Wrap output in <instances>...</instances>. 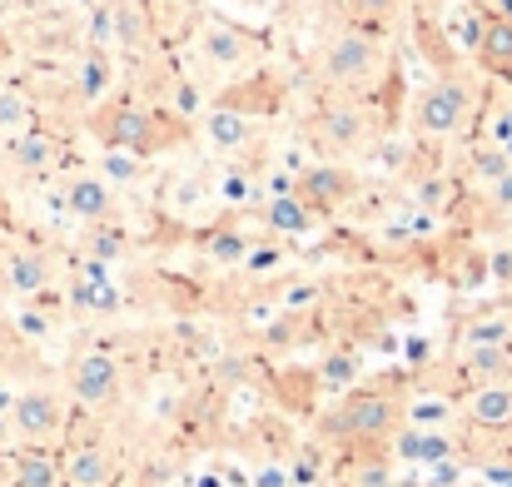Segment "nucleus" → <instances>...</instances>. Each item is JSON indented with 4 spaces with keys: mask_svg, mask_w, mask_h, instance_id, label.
I'll use <instances>...</instances> for the list:
<instances>
[{
    "mask_svg": "<svg viewBox=\"0 0 512 487\" xmlns=\"http://www.w3.org/2000/svg\"><path fill=\"white\" fill-rule=\"evenodd\" d=\"M75 309H90V314H110L120 309V289L110 279H75Z\"/></svg>",
    "mask_w": 512,
    "mask_h": 487,
    "instance_id": "nucleus-20",
    "label": "nucleus"
},
{
    "mask_svg": "<svg viewBox=\"0 0 512 487\" xmlns=\"http://www.w3.org/2000/svg\"><path fill=\"white\" fill-rule=\"evenodd\" d=\"M468 115H473V90H468L458 75L433 80V85L418 95V105H413V125H418V135H428V140L458 135V130L468 125Z\"/></svg>",
    "mask_w": 512,
    "mask_h": 487,
    "instance_id": "nucleus-3",
    "label": "nucleus"
},
{
    "mask_svg": "<svg viewBox=\"0 0 512 487\" xmlns=\"http://www.w3.org/2000/svg\"><path fill=\"white\" fill-rule=\"evenodd\" d=\"M65 473H70V487H105L115 478V463H110L105 448H80Z\"/></svg>",
    "mask_w": 512,
    "mask_h": 487,
    "instance_id": "nucleus-18",
    "label": "nucleus"
},
{
    "mask_svg": "<svg viewBox=\"0 0 512 487\" xmlns=\"http://www.w3.org/2000/svg\"><path fill=\"white\" fill-rule=\"evenodd\" d=\"M264 224H269V229H279V234H289V239H299V234H309V229H314V209L289 189V194H274V199H269Z\"/></svg>",
    "mask_w": 512,
    "mask_h": 487,
    "instance_id": "nucleus-15",
    "label": "nucleus"
},
{
    "mask_svg": "<svg viewBox=\"0 0 512 487\" xmlns=\"http://www.w3.org/2000/svg\"><path fill=\"white\" fill-rule=\"evenodd\" d=\"M90 249H95V259H110V254H125V234H110V229H95V234H90Z\"/></svg>",
    "mask_w": 512,
    "mask_h": 487,
    "instance_id": "nucleus-28",
    "label": "nucleus"
},
{
    "mask_svg": "<svg viewBox=\"0 0 512 487\" xmlns=\"http://www.w3.org/2000/svg\"><path fill=\"white\" fill-rule=\"evenodd\" d=\"M199 50H204V60H214V65H244V60L254 55V35L239 30V25H229V20H209V25L199 30Z\"/></svg>",
    "mask_w": 512,
    "mask_h": 487,
    "instance_id": "nucleus-10",
    "label": "nucleus"
},
{
    "mask_svg": "<svg viewBox=\"0 0 512 487\" xmlns=\"http://www.w3.org/2000/svg\"><path fill=\"white\" fill-rule=\"evenodd\" d=\"M478 174H488V179H503V174H512V155L508 150H478Z\"/></svg>",
    "mask_w": 512,
    "mask_h": 487,
    "instance_id": "nucleus-27",
    "label": "nucleus"
},
{
    "mask_svg": "<svg viewBox=\"0 0 512 487\" xmlns=\"http://www.w3.org/2000/svg\"><path fill=\"white\" fill-rule=\"evenodd\" d=\"M294 194L314 209V214H334L339 204H348L353 194H358V179L339 169V164H314V169H304L299 179H294Z\"/></svg>",
    "mask_w": 512,
    "mask_h": 487,
    "instance_id": "nucleus-6",
    "label": "nucleus"
},
{
    "mask_svg": "<svg viewBox=\"0 0 512 487\" xmlns=\"http://www.w3.org/2000/svg\"><path fill=\"white\" fill-rule=\"evenodd\" d=\"M443 413H448L443 403H423V408H418L413 418H418V423H433V418H443Z\"/></svg>",
    "mask_w": 512,
    "mask_h": 487,
    "instance_id": "nucleus-32",
    "label": "nucleus"
},
{
    "mask_svg": "<svg viewBox=\"0 0 512 487\" xmlns=\"http://www.w3.org/2000/svg\"><path fill=\"white\" fill-rule=\"evenodd\" d=\"M100 169H105V179H110V184H130V179H140L145 155H130V150H105V155H100Z\"/></svg>",
    "mask_w": 512,
    "mask_h": 487,
    "instance_id": "nucleus-23",
    "label": "nucleus"
},
{
    "mask_svg": "<svg viewBox=\"0 0 512 487\" xmlns=\"http://www.w3.org/2000/svg\"><path fill=\"white\" fill-rule=\"evenodd\" d=\"M383 70V45L373 40V30L353 25V30H339L324 50V80L339 85V90H358L368 85L373 75Z\"/></svg>",
    "mask_w": 512,
    "mask_h": 487,
    "instance_id": "nucleus-2",
    "label": "nucleus"
},
{
    "mask_svg": "<svg viewBox=\"0 0 512 487\" xmlns=\"http://www.w3.org/2000/svg\"><path fill=\"white\" fill-rule=\"evenodd\" d=\"M498 199H503V204H512V174H503V179H498Z\"/></svg>",
    "mask_w": 512,
    "mask_h": 487,
    "instance_id": "nucleus-34",
    "label": "nucleus"
},
{
    "mask_svg": "<svg viewBox=\"0 0 512 487\" xmlns=\"http://www.w3.org/2000/svg\"><path fill=\"white\" fill-rule=\"evenodd\" d=\"M353 487H388V468H383V463H363V468L353 473Z\"/></svg>",
    "mask_w": 512,
    "mask_h": 487,
    "instance_id": "nucleus-29",
    "label": "nucleus"
},
{
    "mask_svg": "<svg viewBox=\"0 0 512 487\" xmlns=\"http://www.w3.org/2000/svg\"><path fill=\"white\" fill-rule=\"evenodd\" d=\"M398 423V403L383 393H348L343 408L329 418V433H348V438H383Z\"/></svg>",
    "mask_w": 512,
    "mask_h": 487,
    "instance_id": "nucleus-4",
    "label": "nucleus"
},
{
    "mask_svg": "<svg viewBox=\"0 0 512 487\" xmlns=\"http://www.w3.org/2000/svg\"><path fill=\"white\" fill-rule=\"evenodd\" d=\"M0 443H5V418H0Z\"/></svg>",
    "mask_w": 512,
    "mask_h": 487,
    "instance_id": "nucleus-37",
    "label": "nucleus"
},
{
    "mask_svg": "<svg viewBox=\"0 0 512 487\" xmlns=\"http://www.w3.org/2000/svg\"><path fill=\"white\" fill-rule=\"evenodd\" d=\"M10 487H55L50 453H25V458H15V483Z\"/></svg>",
    "mask_w": 512,
    "mask_h": 487,
    "instance_id": "nucleus-21",
    "label": "nucleus"
},
{
    "mask_svg": "<svg viewBox=\"0 0 512 487\" xmlns=\"http://www.w3.org/2000/svg\"><path fill=\"white\" fill-rule=\"evenodd\" d=\"M214 254H219V259H244V244H239L234 234H224V239L214 244Z\"/></svg>",
    "mask_w": 512,
    "mask_h": 487,
    "instance_id": "nucleus-30",
    "label": "nucleus"
},
{
    "mask_svg": "<svg viewBox=\"0 0 512 487\" xmlns=\"http://www.w3.org/2000/svg\"><path fill=\"white\" fill-rule=\"evenodd\" d=\"M224 194H229V199H239V194H249V184H244V179H229V184H224Z\"/></svg>",
    "mask_w": 512,
    "mask_h": 487,
    "instance_id": "nucleus-33",
    "label": "nucleus"
},
{
    "mask_svg": "<svg viewBox=\"0 0 512 487\" xmlns=\"http://www.w3.org/2000/svg\"><path fill=\"white\" fill-rule=\"evenodd\" d=\"M204 135H209V145L214 150H244L249 140H254V120H249V110H234V105H214L209 115H204Z\"/></svg>",
    "mask_w": 512,
    "mask_h": 487,
    "instance_id": "nucleus-13",
    "label": "nucleus"
},
{
    "mask_svg": "<svg viewBox=\"0 0 512 487\" xmlns=\"http://www.w3.org/2000/svg\"><path fill=\"white\" fill-rule=\"evenodd\" d=\"M314 135L324 140V145H334V150H353V145H363V135H368V120H363V110L358 105H319V115H314Z\"/></svg>",
    "mask_w": 512,
    "mask_h": 487,
    "instance_id": "nucleus-9",
    "label": "nucleus"
},
{
    "mask_svg": "<svg viewBox=\"0 0 512 487\" xmlns=\"http://www.w3.org/2000/svg\"><path fill=\"white\" fill-rule=\"evenodd\" d=\"M5 155L25 174H45V169H55V160H60V140L45 135V130H20V135H5Z\"/></svg>",
    "mask_w": 512,
    "mask_h": 487,
    "instance_id": "nucleus-12",
    "label": "nucleus"
},
{
    "mask_svg": "<svg viewBox=\"0 0 512 487\" xmlns=\"http://www.w3.org/2000/svg\"><path fill=\"white\" fill-rule=\"evenodd\" d=\"M0 398H5V393H0Z\"/></svg>",
    "mask_w": 512,
    "mask_h": 487,
    "instance_id": "nucleus-39",
    "label": "nucleus"
},
{
    "mask_svg": "<svg viewBox=\"0 0 512 487\" xmlns=\"http://www.w3.org/2000/svg\"><path fill=\"white\" fill-rule=\"evenodd\" d=\"M468 368H473L483 383H498V378L512 373V353L503 343H473V348H468Z\"/></svg>",
    "mask_w": 512,
    "mask_h": 487,
    "instance_id": "nucleus-19",
    "label": "nucleus"
},
{
    "mask_svg": "<svg viewBox=\"0 0 512 487\" xmlns=\"http://www.w3.org/2000/svg\"><path fill=\"white\" fill-rule=\"evenodd\" d=\"M353 373H358V363H353L348 353H334V358L324 363V388H334V393L353 388Z\"/></svg>",
    "mask_w": 512,
    "mask_h": 487,
    "instance_id": "nucleus-26",
    "label": "nucleus"
},
{
    "mask_svg": "<svg viewBox=\"0 0 512 487\" xmlns=\"http://www.w3.org/2000/svg\"><path fill=\"white\" fill-rule=\"evenodd\" d=\"M0 363H5V338H0Z\"/></svg>",
    "mask_w": 512,
    "mask_h": 487,
    "instance_id": "nucleus-38",
    "label": "nucleus"
},
{
    "mask_svg": "<svg viewBox=\"0 0 512 487\" xmlns=\"http://www.w3.org/2000/svg\"><path fill=\"white\" fill-rule=\"evenodd\" d=\"M348 5V15H353V25H383L393 10H398V0H343Z\"/></svg>",
    "mask_w": 512,
    "mask_h": 487,
    "instance_id": "nucleus-25",
    "label": "nucleus"
},
{
    "mask_svg": "<svg viewBox=\"0 0 512 487\" xmlns=\"http://www.w3.org/2000/svg\"><path fill=\"white\" fill-rule=\"evenodd\" d=\"M120 383H125V373H120V363L110 353H80L70 363V393L85 408H105L120 393Z\"/></svg>",
    "mask_w": 512,
    "mask_h": 487,
    "instance_id": "nucleus-5",
    "label": "nucleus"
},
{
    "mask_svg": "<svg viewBox=\"0 0 512 487\" xmlns=\"http://www.w3.org/2000/svg\"><path fill=\"white\" fill-rule=\"evenodd\" d=\"M478 65L493 70V75H512V15H493L483 10V30H478V45H473Z\"/></svg>",
    "mask_w": 512,
    "mask_h": 487,
    "instance_id": "nucleus-11",
    "label": "nucleus"
},
{
    "mask_svg": "<svg viewBox=\"0 0 512 487\" xmlns=\"http://www.w3.org/2000/svg\"><path fill=\"white\" fill-rule=\"evenodd\" d=\"M90 130H95V140L105 145V150H130V155H160L165 145H174L184 130L170 125L165 115H155V110H140V105H110V110H100L95 120H90Z\"/></svg>",
    "mask_w": 512,
    "mask_h": 487,
    "instance_id": "nucleus-1",
    "label": "nucleus"
},
{
    "mask_svg": "<svg viewBox=\"0 0 512 487\" xmlns=\"http://www.w3.org/2000/svg\"><path fill=\"white\" fill-rule=\"evenodd\" d=\"M65 209L85 224H105L115 214V184L105 174H75L65 184Z\"/></svg>",
    "mask_w": 512,
    "mask_h": 487,
    "instance_id": "nucleus-8",
    "label": "nucleus"
},
{
    "mask_svg": "<svg viewBox=\"0 0 512 487\" xmlns=\"http://www.w3.org/2000/svg\"><path fill=\"white\" fill-rule=\"evenodd\" d=\"M15 483V463H5V458H0V487H10Z\"/></svg>",
    "mask_w": 512,
    "mask_h": 487,
    "instance_id": "nucleus-35",
    "label": "nucleus"
},
{
    "mask_svg": "<svg viewBox=\"0 0 512 487\" xmlns=\"http://www.w3.org/2000/svg\"><path fill=\"white\" fill-rule=\"evenodd\" d=\"M5 284H10L15 294H40V289L50 284V264H45V254H30V249L10 254V259H5Z\"/></svg>",
    "mask_w": 512,
    "mask_h": 487,
    "instance_id": "nucleus-16",
    "label": "nucleus"
},
{
    "mask_svg": "<svg viewBox=\"0 0 512 487\" xmlns=\"http://www.w3.org/2000/svg\"><path fill=\"white\" fill-rule=\"evenodd\" d=\"M105 85H110V60H105V50H90L85 65H80V95H85V105H95L105 95Z\"/></svg>",
    "mask_w": 512,
    "mask_h": 487,
    "instance_id": "nucleus-22",
    "label": "nucleus"
},
{
    "mask_svg": "<svg viewBox=\"0 0 512 487\" xmlns=\"http://www.w3.org/2000/svg\"><path fill=\"white\" fill-rule=\"evenodd\" d=\"M60 398H55V388H25L20 398H15V408H10V428L25 438V443H45V438H55L60 433Z\"/></svg>",
    "mask_w": 512,
    "mask_h": 487,
    "instance_id": "nucleus-7",
    "label": "nucleus"
},
{
    "mask_svg": "<svg viewBox=\"0 0 512 487\" xmlns=\"http://www.w3.org/2000/svg\"><path fill=\"white\" fill-rule=\"evenodd\" d=\"M493 274H498V279H508V284H512V249H503V254H493Z\"/></svg>",
    "mask_w": 512,
    "mask_h": 487,
    "instance_id": "nucleus-31",
    "label": "nucleus"
},
{
    "mask_svg": "<svg viewBox=\"0 0 512 487\" xmlns=\"http://www.w3.org/2000/svg\"><path fill=\"white\" fill-rule=\"evenodd\" d=\"M100 40H120L125 50L145 45V15L135 0H110V10L100 15Z\"/></svg>",
    "mask_w": 512,
    "mask_h": 487,
    "instance_id": "nucleus-14",
    "label": "nucleus"
},
{
    "mask_svg": "<svg viewBox=\"0 0 512 487\" xmlns=\"http://www.w3.org/2000/svg\"><path fill=\"white\" fill-rule=\"evenodd\" d=\"M199 487H224L219 478H199Z\"/></svg>",
    "mask_w": 512,
    "mask_h": 487,
    "instance_id": "nucleus-36",
    "label": "nucleus"
},
{
    "mask_svg": "<svg viewBox=\"0 0 512 487\" xmlns=\"http://www.w3.org/2000/svg\"><path fill=\"white\" fill-rule=\"evenodd\" d=\"M30 130V105L15 90H0V135H20Z\"/></svg>",
    "mask_w": 512,
    "mask_h": 487,
    "instance_id": "nucleus-24",
    "label": "nucleus"
},
{
    "mask_svg": "<svg viewBox=\"0 0 512 487\" xmlns=\"http://www.w3.org/2000/svg\"><path fill=\"white\" fill-rule=\"evenodd\" d=\"M473 418H478L483 428H503V423H512V388H508V378L483 383V388L473 393Z\"/></svg>",
    "mask_w": 512,
    "mask_h": 487,
    "instance_id": "nucleus-17",
    "label": "nucleus"
}]
</instances>
